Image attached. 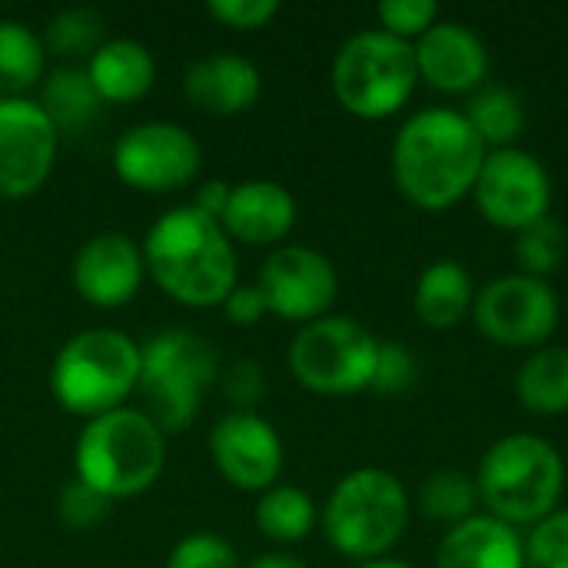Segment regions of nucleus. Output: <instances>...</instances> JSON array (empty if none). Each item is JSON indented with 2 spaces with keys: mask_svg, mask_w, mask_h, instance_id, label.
<instances>
[{
  "mask_svg": "<svg viewBox=\"0 0 568 568\" xmlns=\"http://www.w3.org/2000/svg\"><path fill=\"white\" fill-rule=\"evenodd\" d=\"M413 383H416V356L409 353V346L399 339H383L369 389L379 396H403L413 389Z\"/></svg>",
  "mask_w": 568,
  "mask_h": 568,
  "instance_id": "nucleus-33",
  "label": "nucleus"
},
{
  "mask_svg": "<svg viewBox=\"0 0 568 568\" xmlns=\"http://www.w3.org/2000/svg\"><path fill=\"white\" fill-rule=\"evenodd\" d=\"M206 13L230 30H263L276 20L280 0H210Z\"/></svg>",
  "mask_w": 568,
  "mask_h": 568,
  "instance_id": "nucleus-36",
  "label": "nucleus"
},
{
  "mask_svg": "<svg viewBox=\"0 0 568 568\" xmlns=\"http://www.w3.org/2000/svg\"><path fill=\"white\" fill-rule=\"evenodd\" d=\"M146 276V263H143V250L116 230L97 233L90 236L77 256H73V290L83 303L97 306V310H120L126 306Z\"/></svg>",
  "mask_w": 568,
  "mask_h": 568,
  "instance_id": "nucleus-16",
  "label": "nucleus"
},
{
  "mask_svg": "<svg viewBox=\"0 0 568 568\" xmlns=\"http://www.w3.org/2000/svg\"><path fill=\"white\" fill-rule=\"evenodd\" d=\"M433 568H526L523 532L486 513H476L443 532Z\"/></svg>",
  "mask_w": 568,
  "mask_h": 568,
  "instance_id": "nucleus-20",
  "label": "nucleus"
},
{
  "mask_svg": "<svg viewBox=\"0 0 568 568\" xmlns=\"http://www.w3.org/2000/svg\"><path fill=\"white\" fill-rule=\"evenodd\" d=\"M329 87L349 116L376 123L403 113L419 87L413 43L379 27L353 33L333 57Z\"/></svg>",
  "mask_w": 568,
  "mask_h": 568,
  "instance_id": "nucleus-7",
  "label": "nucleus"
},
{
  "mask_svg": "<svg viewBox=\"0 0 568 568\" xmlns=\"http://www.w3.org/2000/svg\"><path fill=\"white\" fill-rule=\"evenodd\" d=\"M140 346L126 333L93 326L60 346L50 369V389L67 413L97 419L126 406L140 386Z\"/></svg>",
  "mask_w": 568,
  "mask_h": 568,
  "instance_id": "nucleus-6",
  "label": "nucleus"
},
{
  "mask_svg": "<svg viewBox=\"0 0 568 568\" xmlns=\"http://www.w3.org/2000/svg\"><path fill=\"white\" fill-rule=\"evenodd\" d=\"M526 568H568V506L523 532Z\"/></svg>",
  "mask_w": 568,
  "mask_h": 568,
  "instance_id": "nucleus-31",
  "label": "nucleus"
},
{
  "mask_svg": "<svg viewBox=\"0 0 568 568\" xmlns=\"http://www.w3.org/2000/svg\"><path fill=\"white\" fill-rule=\"evenodd\" d=\"M469 196L479 216L506 233H523L552 216V176L546 163L523 146L489 150Z\"/></svg>",
  "mask_w": 568,
  "mask_h": 568,
  "instance_id": "nucleus-11",
  "label": "nucleus"
},
{
  "mask_svg": "<svg viewBox=\"0 0 568 568\" xmlns=\"http://www.w3.org/2000/svg\"><path fill=\"white\" fill-rule=\"evenodd\" d=\"M246 568H306L296 556L290 552H266V556H256Z\"/></svg>",
  "mask_w": 568,
  "mask_h": 568,
  "instance_id": "nucleus-40",
  "label": "nucleus"
},
{
  "mask_svg": "<svg viewBox=\"0 0 568 568\" xmlns=\"http://www.w3.org/2000/svg\"><path fill=\"white\" fill-rule=\"evenodd\" d=\"M106 43V20L93 7H67L50 17L43 30V47L63 60H90Z\"/></svg>",
  "mask_w": 568,
  "mask_h": 568,
  "instance_id": "nucleus-29",
  "label": "nucleus"
},
{
  "mask_svg": "<svg viewBox=\"0 0 568 568\" xmlns=\"http://www.w3.org/2000/svg\"><path fill=\"white\" fill-rule=\"evenodd\" d=\"M516 399L532 416L568 413V346L532 349L516 373Z\"/></svg>",
  "mask_w": 568,
  "mask_h": 568,
  "instance_id": "nucleus-23",
  "label": "nucleus"
},
{
  "mask_svg": "<svg viewBox=\"0 0 568 568\" xmlns=\"http://www.w3.org/2000/svg\"><path fill=\"white\" fill-rule=\"evenodd\" d=\"M223 313L233 326H256L270 306H266V296L260 293L256 283H240L226 300H223Z\"/></svg>",
  "mask_w": 568,
  "mask_h": 568,
  "instance_id": "nucleus-38",
  "label": "nucleus"
},
{
  "mask_svg": "<svg viewBox=\"0 0 568 568\" xmlns=\"http://www.w3.org/2000/svg\"><path fill=\"white\" fill-rule=\"evenodd\" d=\"M183 93L193 106L206 113L236 116L256 106L263 93V73L253 60L240 53H210L186 67Z\"/></svg>",
  "mask_w": 568,
  "mask_h": 568,
  "instance_id": "nucleus-19",
  "label": "nucleus"
},
{
  "mask_svg": "<svg viewBox=\"0 0 568 568\" xmlns=\"http://www.w3.org/2000/svg\"><path fill=\"white\" fill-rule=\"evenodd\" d=\"M87 77L103 103H136L143 100L153 83H156V60L153 53L130 37H113L106 40L90 60H87Z\"/></svg>",
  "mask_w": 568,
  "mask_h": 568,
  "instance_id": "nucleus-21",
  "label": "nucleus"
},
{
  "mask_svg": "<svg viewBox=\"0 0 568 568\" xmlns=\"http://www.w3.org/2000/svg\"><path fill=\"white\" fill-rule=\"evenodd\" d=\"M37 103L47 110L57 133H83L100 116V106H103V100L97 97L83 67L50 70L40 83Z\"/></svg>",
  "mask_w": 568,
  "mask_h": 568,
  "instance_id": "nucleus-24",
  "label": "nucleus"
},
{
  "mask_svg": "<svg viewBox=\"0 0 568 568\" xmlns=\"http://www.w3.org/2000/svg\"><path fill=\"white\" fill-rule=\"evenodd\" d=\"M253 523L256 529L280 542V546H293V542H303L316 523H320V509L313 503L310 493H303L300 486H273L266 493H260L256 499V509H253Z\"/></svg>",
  "mask_w": 568,
  "mask_h": 568,
  "instance_id": "nucleus-25",
  "label": "nucleus"
},
{
  "mask_svg": "<svg viewBox=\"0 0 568 568\" xmlns=\"http://www.w3.org/2000/svg\"><path fill=\"white\" fill-rule=\"evenodd\" d=\"M566 250V226L556 216H546V220L526 226L523 233H516V263H519V273H526V276L549 280L562 266Z\"/></svg>",
  "mask_w": 568,
  "mask_h": 568,
  "instance_id": "nucleus-30",
  "label": "nucleus"
},
{
  "mask_svg": "<svg viewBox=\"0 0 568 568\" xmlns=\"http://www.w3.org/2000/svg\"><path fill=\"white\" fill-rule=\"evenodd\" d=\"M140 393L146 399V416L163 433H183L193 426L203 406V393L213 386L220 363L213 346L190 329L156 333L140 346Z\"/></svg>",
  "mask_w": 568,
  "mask_h": 568,
  "instance_id": "nucleus-8",
  "label": "nucleus"
},
{
  "mask_svg": "<svg viewBox=\"0 0 568 568\" xmlns=\"http://www.w3.org/2000/svg\"><path fill=\"white\" fill-rule=\"evenodd\" d=\"M416 70L419 80L439 93L463 97L476 93L489 80V47L483 37L459 20H436L416 43Z\"/></svg>",
  "mask_w": 568,
  "mask_h": 568,
  "instance_id": "nucleus-17",
  "label": "nucleus"
},
{
  "mask_svg": "<svg viewBox=\"0 0 568 568\" xmlns=\"http://www.w3.org/2000/svg\"><path fill=\"white\" fill-rule=\"evenodd\" d=\"M379 343L359 320L329 313L300 326L290 346V369L316 396H353L373 386Z\"/></svg>",
  "mask_w": 568,
  "mask_h": 568,
  "instance_id": "nucleus-9",
  "label": "nucleus"
},
{
  "mask_svg": "<svg viewBox=\"0 0 568 568\" xmlns=\"http://www.w3.org/2000/svg\"><path fill=\"white\" fill-rule=\"evenodd\" d=\"M489 150L463 110L426 106L403 120L393 136L389 166L399 196L423 213H446L463 203Z\"/></svg>",
  "mask_w": 568,
  "mask_h": 568,
  "instance_id": "nucleus-1",
  "label": "nucleus"
},
{
  "mask_svg": "<svg viewBox=\"0 0 568 568\" xmlns=\"http://www.w3.org/2000/svg\"><path fill=\"white\" fill-rule=\"evenodd\" d=\"M223 389H226V396H230L243 413H253V406H256V403L263 399V393H266L263 369H260L256 363H250V359H240V363L230 366V373H226V379H223Z\"/></svg>",
  "mask_w": 568,
  "mask_h": 568,
  "instance_id": "nucleus-37",
  "label": "nucleus"
},
{
  "mask_svg": "<svg viewBox=\"0 0 568 568\" xmlns=\"http://www.w3.org/2000/svg\"><path fill=\"white\" fill-rule=\"evenodd\" d=\"M376 20H379V30H386L389 37L416 43L439 20V3H433V0H383V3H376Z\"/></svg>",
  "mask_w": 568,
  "mask_h": 568,
  "instance_id": "nucleus-32",
  "label": "nucleus"
},
{
  "mask_svg": "<svg viewBox=\"0 0 568 568\" xmlns=\"http://www.w3.org/2000/svg\"><path fill=\"white\" fill-rule=\"evenodd\" d=\"M140 250L153 283L180 306H223V300L240 286L236 246L223 226L196 206L166 210L146 230Z\"/></svg>",
  "mask_w": 568,
  "mask_h": 568,
  "instance_id": "nucleus-2",
  "label": "nucleus"
},
{
  "mask_svg": "<svg viewBox=\"0 0 568 568\" xmlns=\"http://www.w3.org/2000/svg\"><path fill=\"white\" fill-rule=\"evenodd\" d=\"M479 509L476 479L463 469H436L419 486V513L443 526H459Z\"/></svg>",
  "mask_w": 568,
  "mask_h": 568,
  "instance_id": "nucleus-28",
  "label": "nucleus"
},
{
  "mask_svg": "<svg viewBox=\"0 0 568 568\" xmlns=\"http://www.w3.org/2000/svg\"><path fill=\"white\" fill-rule=\"evenodd\" d=\"M60 133L30 97H0V200L33 196L53 173Z\"/></svg>",
  "mask_w": 568,
  "mask_h": 568,
  "instance_id": "nucleus-13",
  "label": "nucleus"
},
{
  "mask_svg": "<svg viewBox=\"0 0 568 568\" xmlns=\"http://www.w3.org/2000/svg\"><path fill=\"white\" fill-rule=\"evenodd\" d=\"M203 166L200 140L170 120H150L123 130L113 143V173L140 193L183 190Z\"/></svg>",
  "mask_w": 568,
  "mask_h": 568,
  "instance_id": "nucleus-12",
  "label": "nucleus"
},
{
  "mask_svg": "<svg viewBox=\"0 0 568 568\" xmlns=\"http://www.w3.org/2000/svg\"><path fill=\"white\" fill-rule=\"evenodd\" d=\"M559 296L549 280L526 273H506L483 290H476L473 323L476 329L503 349H539L559 329Z\"/></svg>",
  "mask_w": 568,
  "mask_h": 568,
  "instance_id": "nucleus-10",
  "label": "nucleus"
},
{
  "mask_svg": "<svg viewBox=\"0 0 568 568\" xmlns=\"http://www.w3.org/2000/svg\"><path fill=\"white\" fill-rule=\"evenodd\" d=\"M473 479L486 516L523 532L562 506L566 459L546 436L509 433L483 453Z\"/></svg>",
  "mask_w": 568,
  "mask_h": 568,
  "instance_id": "nucleus-3",
  "label": "nucleus"
},
{
  "mask_svg": "<svg viewBox=\"0 0 568 568\" xmlns=\"http://www.w3.org/2000/svg\"><path fill=\"white\" fill-rule=\"evenodd\" d=\"M356 568H416L403 559H393V556H383V559H369V562H359Z\"/></svg>",
  "mask_w": 568,
  "mask_h": 568,
  "instance_id": "nucleus-41",
  "label": "nucleus"
},
{
  "mask_svg": "<svg viewBox=\"0 0 568 568\" xmlns=\"http://www.w3.org/2000/svg\"><path fill=\"white\" fill-rule=\"evenodd\" d=\"M47 77V47L20 20H0V97H27Z\"/></svg>",
  "mask_w": 568,
  "mask_h": 568,
  "instance_id": "nucleus-27",
  "label": "nucleus"
},
{
  "mask_svg": "<svg viewBox=\"0 0 568 568\" xmlns=\"http://www.w3.org/2000/svg\"><path fill=\"white\" fill-rule=\"evenodd\" d=\"M409 516L413 506L403 479L379 466H359L333 486L320 526L326 542L359 566L389 556L409 529Z\"/></svg>",
  "mask_w": 568,
  "mask_h": 568,
  "instance_id": "nucleus-5",
  "label": "nucleus"
},
{
  "mask_svg": "<svg viewBox=\"0 0 568 568\" xmlns=\"http://www.w3.org/2000/svg\"><path fill=\"white\" fill-rule=\"evenodd\" d=\"M220 226L233 246H276L296 226V200L276 180L233 183Z\"/></svg>",
  "mask_w": 568,
  "mask_h": 568,
  "instance_id": "nucleus-18",
  "label": "nucleus"
},
{
  "mask_svg": "<svg viewBox=\"0 0 568 568\" xmlns=\"http://www.w3.org/2000/svg\"><path fill=\"white\" fill-rule=\"evenodd\" d=\"M166 568H240V556L223 536L193 532L173 546Z\"/></svg>",
  "mask_w": 568,
  "mask_h": 568,
  "instance_id": "nucleus-34",
  "label": "nucleus"
},
{
  "mask_svg": "<svg viewBox=\"0 0 568 568\" xmlns=\"http://www.w3.org/2000/svg\"><path fill=\"white\" fill-rule=\"evenodd\" d=\"M466 120L486 143V150H506L516 146L519 133L526 130V106L516 90L503 83L479 87L466 103Z\"/></svg>",
  "mask_w": 568,
  "mask_h": 568,
  "instance_id": "nucleus-26",
  "label": "nucleus"
},
{
  "mask_svg": "<svg viewBox=\"0 0 568 568\" xmlns=\"http://www.w3.org/2000/svg\"><path fill=\"white\" fill-rule=\"evenodd\" d=\"M230 183L226 180H206L200 190H196V200L190 203V206H196L200 213H206V216H213L216 223H220V216H223V210H226V200H230Z\"/></svg>",
  "mask_w": 568,
  "mask_h": 568,
  "instance_id": "nucleus-39",
  "label": "nucleus"
},
{
  "mask_svg": "<svg viewBox=\"0 0 568 568\" xmlns=\"http://www.w3.org/2000/svg\"><path fill=\"white\" fill-rule=\"evenodd\" d=\"M473 303H476V286L459 260L429 263L413 290V310L419 323L439 333L456 329L466 316H473Z\"/></svg>",
  "mask_w": 568,
  "mask_h": 568,
  "instance_id": "nucleus-22",
  "label": "nucleus"
},
{
  "mask_svg": "<svg viewBox=\"0 0 568 568\" xmlns=\"http://www.w3.org/2000/svg\"><path fill=\"white\" fill-rule=\"evenodd\" d=\"M110 499L106 496H100L97 489H90L87 483H80V479H70L63 489H60V503H57V509H60V519L70 526V529H77V532H87V529H97L106 516H110Z\"/></svg>",
  "mask_w": 568,
  "mask_h": 568,
  "instance_id": "nucleus-35",
  "label": "nucleus"
},
{
  "mask_svg": "<svg viewBox=\"0 0 568 568\" xmlns=\"http://www.w3.org/2000/svg\"><path fill=\"white\" fill-rule=\"evenodd\" d=\"M210 456L220 476L240 493H266L283 473V439L270 419L233 409L210 433Z\"/></svg>",
  "mask_w": 568,
  "mask_h": 568,
  "instance_id": "nucleus-15",
  "label": "nucleus"
},
{
  "mask_svg": "<svg viewBox=\"0 0 568 568\" xmlns=\"http://www.w3.org/2000/svg\"><path fill=\"white\" fill-rule=\"evenodd\" d=\"M73 469L110 503L143 496L166 469V433L143 409L120 406L87 419L73 446Z\"/></svg>",
  "mask_w": 568,
  "mask_h": 568,
  "instance_id": "nucleus-4",
  "label": "nucleus"
},
{
  "mask_svg": "<svg viewBox=\"0 0 568 568\" xmlns=\"http://www.w3.org/2000/svg\"><path fill=\"white\" fill-rule=\"evenodd\" d=\"M256 286L266 296L273 316L300 326L329 316L339 296L336 266L329 263V256L310 246H276L266 256Z\"/></svg>",
  "mask_w": 568,
  "mask_h": 568,
  "instance_id": "nucleus-14",
  "label": "nucleus"
}]
</instances>
